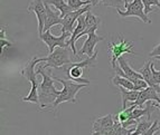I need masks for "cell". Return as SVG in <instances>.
<instances>
[{
    "label": "cell",
    "instance_id": "cell-1",
    "mask_svg": "<svg viewBox=\"0 0 160 135\" xmlns=\"http://www.w3.org/2000/svg\"><path fill=\"white\" fill-rule=\"evenodd\" d=\"M36 72L43 77V82H42L39 88H38V93H39V106L42 107V109H45L48 105H52L55 102L56 97L61 93V90H57L55 85H54L55 80L51 74L52 68L48 74L44 72L42 66L38 67Z\"/></svg>",
    "mask_w": 160,
    "mask_h": 135
},
{
    "label": "cell",
    "instance_id": "cell-2",
    "mask_svg": "<svg viewBox=\"0 0 160 135\" xmlns=\"http://www.w3.org/2000/svg\"><path fill=\"white\" fill-rule=\"evenodd\" d=\"M55 82H58L63 85V89L61 90L59 95L56 97L55 102L52 105H48L47 107H49V111H52V108H56L61 105L62 103L65 102H69V103H76V95L83 88L88 87V84H84V83H75L74 80H63V78H58V77H54Z\"/></svg>",
    "mask_w": 160,
    "mask_h": 135
},
{
    "label": "cell",
    "instance_id": "cell-3",
    "mask_svg": "<svg viewBox=\"0 0 160 135\" xmlns=\"http://www.w3.org/2000/svg\"><path fill=\"white\" fill-rule=\"evenodd\" d=\"M38 63H39L38 58L36 56H34L27 63L26 66L22 69V76L29 80L30 84H32L29 94L27 96H25V97H22V99L24 102H29V103L36 104V105L39 106V93H38V88L39 87H38V80H37V77H36L37 72L35 70V66Z\"/></svg>",
    "mask_w": 160,
    "mask_h": 135
},
{
    "label": "cell",
    "instance_id": "cell-4",
    "mask_svg": "<svg viewBox=\"0 0 160 135\" xmlns=\"http://www.w3.org/2000/svg\"><path fill=\"white\" fill-rule=\"evenodd\" d=\"M96 57H98V51H95L94 55L91 56V57H88L85 60H82V61H80V63H74V61H73L72 64H69L68 67L64 66L63 68H64V70L66 72L69 80H72L78 83H84V84L90 85V80H85V78H82V75H83V73H84V69L85 68L94 66Z\"/></svg>",
    "mask_w": 160,
    "mask_h": 135
},
{
    "label": "cell",
    "instance_id": "cell-5",
    "mask_svg": "<svg viewBox=\"0 0 160 135\" xmlns=\"http://www.w3.org/2000/svg\"><path fill=\"white\" fill-rule=\"evenodd\" d=\"M38 61H46L44 65L43 69L46 68H63L65 65H69L73 61L69 58V51L68 47H56V49L51 53L47 57H43V58H38Z\"/></svg>",
    "mask_w": 160,
    "mask_h": 135
},
{
    "label": "cell",
    "instance_id": "cell-6",
    "mask_svg": "<svg viewBox=\"0 0 160 135\" xmlns=\"http://www.w3.org/2000/svg\"><path fill=\"white\" fill-rule=\"evenodd\" d=\"M134 45L133 42L128 41L124 37L119 36L118 41H113L109 44V53L111 56V66L114 69L117 67V60L120 56L124 55V54H132L136 55L132 49H133Z\"/></svg>",
    "mask_w": 160,
    "mask_h": 135
},
{
    "label": "cell",
    "instance_id": "cell-7",
    "mask_svg": "<svg viewBox=\"0 0 160 135\" xmlns=\"http://www.w3.org/2000/svg\"><path fill=\"white\" fill-rule=\"evenodd\" d=\"M124 9H126L124 11H122L121 9H117L120 17L134 16L138 17L141 21H143L144 24H151L150 18L148 17L147 13L144 12V5L142 0H133L131 2H129L128 0H124Z\"/></svg>",
    "mask_w": 160,
    "mask_h": 135
},
{
    "label": "cell",
    "instance_id": "cell-8",
    "mask_svg": "<svg viewBox=\"0 0 160 135\" xmlns=\"http://www.w3.org/2000/svg\"><path fill=\"white\" fill-rule=\"evenodd\" d=\"M71 35H72V32L64 31V32H62L61 36L56 37V36H54L49 30H47V31H44L43 34L40 35L39 39L45 42L46 46L48 47V51L51 54L55 51L56 47H64V48L69 47V44H68V41H66V39Z\"/></svg>",
    "mask_w": 160,
    "mask_h": 135
},
{
    "label": "cell",
    "instance_id": "cell-9",
    "mask_svg": "<svg viewBox=\"0 0 160 135\" xmlns=\"http://www.w3.org/2000/svg\"><path fill=\"white\" fill-rule=\"evenodd\" d=\"M98 28H99V25H95V26H93L92 28H90V30H88V39L83 44L82 48L78 51V57H81V56H83V55H86L88 57L93 56L94 53H95V51H94L95 46L98 45L100 41L104 40L103 37H101V36L95 34Z\"/></svg>",
    "mask_w": 160,
    "mask_h": 135
},
{
    "label": "cell",
    "instance_id": "cell-10",
    "mask_svg": "<svg viewBox=\"0 0 160 135\" xmlns=\"http://www.w3.org/2000/svg\"><path fill=\"white\" fill-rule=\"evenodd\" d=\"M114 123L112 114H108L96 118L93 122V128H92L91 134H103V135H110L114 134Z\"/></svg>",
    "mask_w": 160,
    "mask_h": 135
},
{
    "label": "cell",
    "instance_id": "cell-11",
    "mask_svg": "<svg viewBox=\"0 0 160 135\" xmlns=\"http://www.w3.org/2000/svg\"><path fill=\"white\" fill-rule=\"evenodd\" d=\"M28 11L34 12L38 20V34L39 36L44 32L46 20V6L44 0H32L28 5Z\"/></svg>",
    "mask_w": 160,
    "mask_h": 135
},
{
    "label": "cell",
    "instance_id": "cell-12",
    "mask_svg": "<svg viewBox=\"0 0 160 135\" xmlns=\"http://www.w3.org/2000/svg\"><path fill=\"white\" fill-rule=\"evenodd\" d=\"M92 5H86L85 7H83V8L78 9V10H73V11H69L63 17V24H62V32L64 31H69V32H73L74 30V24L75 21H78V17L83 13L88 12L90 9H91Z\"/></svg>",
    "mask_w": 160,
    "mask_h": 135
},
{
    "label": "cell",
    "instance_id": "cell-13",
    "mask_svg": "<svg viewBox=\"0 0 160 135\" xmlns=\"http://www.w3.org/2000/svg\"><path fill=\"white\" fill-rule=\"evenodd\" d=\"M148 101H156L160 104V97H159V95H158V92L156 90V88L151 87V86H148V87L144 88L143 90H140V92H139L138 99H137L136 102H132L131 105L141 107V106Z\"/></svg>",
    "mask_w": 160,
    "mask_h": 135
},
{
    "label": "cell",
    "instance_id": "cell-14",
    "mask_svg": "<svg viewBox=\"0 0 160 135\" xmlns=\"http://www.w3.org/2000/svg\"><path fill=\"white\" fill-rule=\"evenodd\" d=\"M45 6H46V20H45L44 31H47V30H49L55 25L63 24V18L51 8V5H48L47 2H45Z\"/></svg>",
    "mask_w": 160,
    "mask_h": 135
},
{
    "label": "cell",
    "instance_id": "cell-15",
    "mask_svg": "<svg viewBox=\"0 0 160 135\" xmlns=\"http://www.w3.org/2000/svg\"><path fill=\"white\" fill-rule=\"evenodd\" d=\"M138 72L142 75L143 80L148 83V85L151 86V87L156 88V90L160 94V85H157L155 83V80H153V75H152V70H151V63L147 61L141 68L139 69Z\"/></svg>",
    "mask_w": 160,
    "mask_h": 135
},
{
    "label": "cell",
    "instance_id": "cell-16",
    "mask_svg": "<svg viewBox=\"0 0 160 135\" xmlns=\"http://www.w3.org/2000/svg\"><path fill=\"white\" fill-rule=\"evenodd\" d=\"M118 61H119V65H120V67L123 69V72L126 73L127 78H129L131 82H134V80H138V78H143L140 73L131 68L130 65L127 63V59L124 58V56H123V55L120 56V57L118 58Z\"/></svg>",
    "mask_w": 160,
    "mask_h": 135
},
{
    "label": "cell",
    "instance_id": "cell-17",
    "mask_svg": "<svg viewBox=\"0 0 160 135\" xmlns=\"http://www.w3.org/2000/svg\"><path fill=\"white\" fill-rule=\"evenodd\" d=\"M157 108V104H148L147 107L144 108H140V107H136L133 111L131 112V116L130 118H134V119H140L143 116H148V118L150 119L151 114L153 113V111Z\"/></svg>",
    "mask_w": 160,
    "mask_h": 135
},
{
    "label": "cell",
    "instance_id": "cell-18",
    "mask_svg": "<svg viewBox=\"0 0 160 135\" xmlns=\"http://www.w3.org/2000/svg\"><path fill=\"white\" fill-rule=\"evenodd\" d=\"M119 90H120L121 96H122V108H126L127 107V102H131L132 103V102H136L138 99L139 90H126V88L122 87V86H119Z\"/></svg>",
    "mask_w": 160,
    "mask_h": 135
},
{
    "label": "cell",
    "instance_id": "cell-19",
    "mask_svg": "<svg viewBox=\"0 0 160 135\" xmlns=\"http://www.w3.org/2000/svg\"><path fill=\"white\" fill-rule=\"evenodd\" d=\"M45 2H47L48 5L54 6L57 10L61 11V17H63L66 15L69 11H73V9L69 7L68 3L65 2V0H45Z\"/></svg>",
    "mask_w": 160,
    "mask_h": 135
},
{
    "label": "cell",
    "instance_id": "cell-20",
    "mask_svg": "<svg viewBox=\"0 0 160 135\" xmlns=\"http://www.w3.org/2000/svg\"><path fill=\"white\" fill-rule=\"evenodd\" d=\"M112 83L115 85V86H122V87L127 88V89H134V84L133 82H131L129 78H126V77H122L120 75H115L112 78Z\"/></svg>",
    "mask_w": 160,
    "mask_h": 135
},
{
    "label": "cell",
    "instance_id": "cell-21",
    "mask_svg": "<svg viewBox=\"0 0 160 135\" xmlns=\"http://www.w3.org/2000/svg\"><path fill=\"white\" fill-rule=\"evenodd\" d=\"M152 123L149 118L146 119V121H139L138 124H137L136 131L133 132V135H146L147 131L151 127Z\"/></svg>",
    "mask_w": 160,
    "mask_h": 135
},
{
    "label": "cell",
    "instance_id": "cell-22",
    "mask_svg": "<svg viewBox=\"0 0 160 135\" xmlns=\"http://www.w3.org/2000/svg\"><path fill=\"white\" fill-rule=\"evenodd\" d=\"M85 22H86V29H90L95 25H100L101 19L100 17L94 16L93 13L91 12V10H88V12H85Z\"/></svg>",
    "mask_w": 160,
    "mask_h": 135
},
{
    "label": "cell",
    "instance_id": "cell-23",
    "mask_svg": "<svg viewBox=\"0 0 160 135\" xmlns=\"http://www.w3.org/2000/svg\"><path fill=\"white\" fill-rule=\"evenodd\" d=\"M67 3L69 5V7L73 9V10H78L83 7V6L86 5H92L91 0H67Z\"/></svg>",
    "mask_w": 160,
    "mask_h": 135
},
{
    "label": "cell",
    "instance_id": "cell-24",
    "mask_svg": "<svg viewBox=\"0 0 160 135\" xmlns=\"http://www.w3.org/2000/svg\"><path fill=\"white\" fill-rule=\"evenodd\" d=\"M142 2L144 5V12L150 13L151 11H153V9L151 8L152 6H156L158 8H160V1L159 0H142Z\"/></svg>",
    "mask_w": 160,
    "mask_h": 135
},
{
    "label": "cell",
    "instance_id": "cell-25",
    "mask_svg": "<svg viewBox=\"0 0 160 135\" xmlns=\"http://www.w3.org/2000/svg\"><path fill=\"white\" fill-rule=\"evenodd\" d=\"M102 3L105 7H112V8L115 9H120L124 5V0H102Z\"/></svg>",
    "mask_w": 160,
    "mask_h": 135
},
{
    "label": "cell",
    "instance_id": "cell-26",
    "mask_svg": "<svg viewBox=\"0 0 160 135\" xmlns=\"http://www.w3.org/2000/svg\"><path fill=\"white\" fill-rule=\"evenodd\" d=\"M134 84V90H143L144 88H147L149 85H148V83L146 82V80H143V78H138V80H136L133 82Z\"/></svg>",
    "mask_w": 160,
    "mask_h": 135
},
{
    "label": "cell",
    "instance_id": "cell-27",
    "mask_svg": "<svg viewBox=\"0 0 160 135\" xmlns=\"http://www.w3.org/2000/svg\"><path fill=\"white\" fill-rule=\"evenodd\" d=\"M158 123H159V121H158V119H156L155 122L152 123L151 127H150L149 130L147 131V133H146V135L158 134V133H159V130H160V126H158Z\"/></svg>",
    "mask_w": 160,
    "mask_h": 135
},
{
    "label": "cell",
    "instance_id": "cell-28",
    "mask_svg": "<svg viewBox=\"0 0 160 135\" xmlns=\"http://www.w3.org/2000/svg\"><path fill=\"white\" fill-rule=\"evenodd\" d=\"M151 70H152V75H153V80H155V83L157 85H160V70H156L153 63H151Z\"/></svg>",
    "mask_w": 160,
    "mask_h": 135
},
{
    "label": "cell",
    "instance_id": "cell-29",
    "mask_svg": "<svg viewBox=\"0 0 160 135\" xmlns=\"http://www.w3.org/2000/svg\"><path fill=\"white\" fill-rule=\"evenodd\" d=\"M12 46V44H11L9 40H7L6 38H1L0 39V47H1V54H3V51H5V48H9Z\"/></svg>",
    "mask_w": 160,
    "mask_h": 135
},
{
    "label": "cell",
    "instance_id": "cell-30",
    "mask_svg": "<svg viewBox=\"0 0 160 135\" xmlns=\"http://www.w3.org/2000/svg\"><path fill=\"white\" fill-rule=\"evenodd\" d=\"M149 56L150 57H156V56H160V42L149 53Z\"/></svg>",
    "mask_w": 160,
    "mask_h": 135
},
{
    "label": "cell",
    "instance_id": "cell-31",
    "mask_svg": "<svg viewBox=\"0 0 160 135\" xmlns=\"http://www.w3.org/2000/svg\"><path fill=\"white\" fill-rule=\"evenodd\" d=\"M5 34H6L5 27H2V28H1V38H5Z\"/></svg>",
    "mask_w": 160,
    "mask_h": 135
},
{
    "label": "cell",
    "instance_id": "cell-32",
    "mask_svg": "<svg viewBox=\"0 0 160 135\" xmlns=\"http://www.w3.org/2000/svg\"><path fill=\"white\" fill-rule=\"evenodd\" d=\"M153 58H156L157 60H160V56H156V57H153Z\"/></svg>",
    "mask_w": 160,
    "mask_h": 135
},
{
    "label": "cell",
    "instance_id": "cell-33",
    "mask_svg": "<svg viewBox=\"0 0 160 135\" xmlns=\"http://www.w3.org/2000/svg\"><path fill=\"white\" fill-rule=\"evenodd\" d=\"M157 107H158V108H159V109H160V104H159V103H158V104H157Z\"/></svg>",
    "mask_w": 160,
    "mask_h": 135
}]
</instances>
